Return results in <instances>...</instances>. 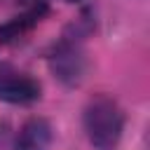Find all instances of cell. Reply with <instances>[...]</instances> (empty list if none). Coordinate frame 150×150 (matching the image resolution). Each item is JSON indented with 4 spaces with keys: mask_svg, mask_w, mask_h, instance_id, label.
Listing matches in <instances>:
<instances>
[{
    "mask_svg": "<svg viewBox=\"0 0 150 150\" xmlns=\"http://www.w3.org/2000/svg\"><path fill=\"white\" fill-rule=\"evenodd\" d=\"M52 68L56 70V75L66 82H75L82 75V56L75 47L70 45H61L56 49V54L52 56Z\"/></svg>",
    "mask_w": 150,
    "mask_h": 150,
    "instance_id": "277c9868",
    "label": "cell"
},
{
    "mask_svg": "<svg viewBox=\"0 0 150 150\" xmlns=\"http://www.w3.org/2000/svg\"><path fill=\"white\" fill-rule=\"evenodd\" d=\"M49 143H52V127L42 117L28 120L16 136V150H49Z\"/></svg>",
    "mask_w": 150,
    "mask_h": 150,
    "instance_id": "3957f363",
    "label": "cell"
},
{
    "mask_svg": "<svg viewBox=\"0 0 150 150\" xmlns=\"http://www.w3.org/2000/svg\"><path fill=\"white\" fill-rule=\"evenodd\" d=\"M40 96V84L28 73L0 61V98L9 103H30Z\"/></svg>",
    "mask_w": 150,
    "mask_h": 150,
    "instance_id": "7a4b0ae2",
    "label": "cell"
},
{
    "mask_svg": "<svg viewBox=\"0 0 150 150\" xmlns=\"http://www.w3.org/2000/svg\"><path fill=\"white\" fill-rule=\"evenodd\" d=\"M63 2H80V0H63Z\"/></svg>",
    "mask_w": 150,
    "mask_h": 150,
    "instance_id": "5b68a950",
    "label": "cell"
},
{
    "mask_svg": "<svg viewBox=\"0 0 150 150\" xmlns=\"http://www.w3.org/2000/svg\"><path fill=\"white\" fill-rule=\"evenodd\" d=\"M124 127V117L120 105L108 96H96L89 101L84 110V131L94 148L98 150H112L120 143Z\"/></svg>",
    "mask_w": 150,
    "mask_h": 150,
    "instance_id": "6da1fadb",
    "label": "cell"
}]
</instances>
